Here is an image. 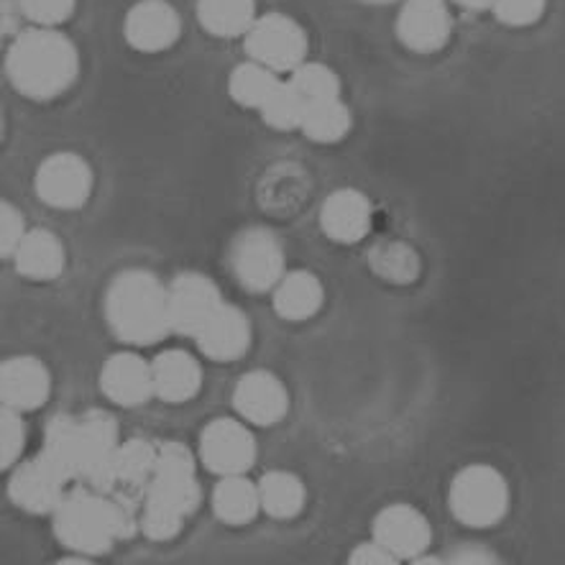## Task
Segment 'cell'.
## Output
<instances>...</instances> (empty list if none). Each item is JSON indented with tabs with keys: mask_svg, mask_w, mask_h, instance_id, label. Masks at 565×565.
Masks as SVG:
<instances>
[{
	"mask_svg": "<svg viewBox=\"0 0 565 565\" xmlns=\"http://www.w3.org/2000/svg\"><path fill=\"white\" fill-rule=\"evenodd\" d=\"M67 479L56 471V466L39 454L31 461L15 468L8 481V497L15 507L29 514H54L67 494Z\"/></svg>",
	"mask_w": 565,
	"mask_h": 565,
	"instance_id": "12",
	"label": "cell"
},
{
	"mask_svg": "<svg viewBox=\"0 0 565 565\" xmlns=\"http://www.w3.org/2000/svg\"><path fill=\"white\" fill-rule=\"evenodd\" d=\"M136 514L103 491L77 487L64 494L52 514L54 535L77 555H105L118 540L134 535Z\"/></svg>",
	"mask_w": 565,
	"mask_h": 565,
	"instance_id": "5",
	"label": "cell"
},
{
	"mask_svg": "<svg viewBox=\"0 0 565 565\" xmlns=\"http://www.w3.org/2000/svg\"><path fill=\"white\" fill-rule=\"evenodd\" d=\"M13 262L21 277L34 281H52L64 271L67 254H64L62 241L52 231L34 228L26 233V238L15 248Z\"/></svg>",
	"mask_w": 565,
	"mask_h": 565,
	"instance_id": "23",
	"label": "cell"
},
{
	"mask_svg": "<svg viewBox=\"0 0 565 565\" xmlns=\"http://www.w3.org/2000/svg\"><path fill=\"white\" fill-rule=\"evenodd\" d=\"M21 415L23 412L19 409L3 407V425H0V454H3L0 466H3V471L15 466L23 454V446H26V425H23Z\"/></svg>",
	"mask_w": 565,
	"mask_h": 565,
	"instance_id": "33",
	"label": "cell"
},
{
	"mask_svg": "<svg viewBox=\"0 0 565 565\" xmlns=\"http://www.w3.org/2000/svg\"><path fill=\"white\" fill-rule=\"evenodd\" d=\"M353 116L341 98L320 100L308 105L305 110L300 131L308 136L310 141L318 143H338L351 134Z\"/></svg>",
	"mask_w": 565,
	"mask_h": 565,
	"instance_id": "29",
	"label": "cell"
},
{
	"mask_svg": "<svg viewBox=\"0 0 565 565\" xmlns=\"http://www.w3.org/2000/svg\"><path fill=\"white\" fill-rule=\"evenodd\" d=\"M349 561L361 563V565H394V563H399L397 555L386 551V547L379 543V540H371V543H361L359 547H353Z\"/></svg>",
	"mask_w": 565,
	"mask_h": 565,
	"instance_id": "37",
	"label": "cell"
},
{
	"mask_svg": "<svg viewBox=\"0 0 565 565\" xmlns=\"http://www.w3.org/2000/svg\"><path fill=\"white\" fill-rule=\"evenodd\" d=\"M26 223H23V215L19 207L11 203H3L0 210V246H3V256H13L15 248L21 246V241L26 238Z\"/></svg>",
	"mask_w": 565,
	"mask_h": 565,
	"instance_id": "36",
	"label": "cell"
},
{
	"mask_svg": "<svg viewBox=\"0 0 565 565\" xmlns=\"http://www.w3.org/2000/svg\"><path fill=\"white\" fill-rule=\"evenodd\" d=\"M203 489L195 476V456L182 443H161L157 468L143 499L139 524L143 535L157 543L174 540L184 520L198 512Z\"/></svg>",
	"mask_w": 565,
	"mask_h": 565,
	"instance_id": "3",
	"label": "cell"
},
{
	"mask_svg": "<svg viewBox=\"0 0 565 565\" xmlns=\"http://www.w3.org/2000/svg\"><path fill=\"white\" fill-rule=\"evenodd\" d=\"M450 512L466 527H494L510 510V487L497 468L476 463L456 473L448 491Z\"/></svg>",
	"mask_w": 565,
	"mask_h": 565,
	"instance_id": "6",
	"label": "cell"
},
{
	"mask_svg": "<svg viewBox=\"0 0 565 565\" xmlns=\"http://www.w3.org/2000/svg\"><path fill=\"white\" fill-rule=\"evenodd\" d=\"M157 456L159 448L143 438L120 443L116 466H113L110 483L105 489V494L120 504H126L128 510L139 512L143 507V499H147L151 476H154Z\"/></svg>",
	"mask_w": 565,
	"mask_h": 565,
	"instance_id": "13",
	"label": "cell"
},
{
	"mask_svg": "<svg viewBox=\"0 0 565 565\" xmlns=\"http://www.w3.org/2000/svg\"><path fill=\"white\" fill-rule=\"evenodd\" d=\"M151 374H154V394L169 405L195 399L203 386V366L192 353L182 349L161 351L151 361Z\"/></svg>",
	"mask_w": 565,
	"mask_h": 565,
	"instance_id": "22",
	"label": "cell"
},
{
	"mask_svg": "<svg viewBox=\"0 0 565 565\" xmlns=\"http://www.w3.org/2000/svg\"><path fill=\"white\" fill-rule=\"evenodd\" d=\"M450 563H494V553L481 545H461L450 553Z\"/></svg>",
	"mask_w": 565,
	"mask_h": 565,
	"instance_id": "38",
	"label": "cell"
},
{
	"mask_svg": "<svg viewBox=\"0 0 565 565\" xmlns=\"http://www.w3.org/2000/svg\"><path fill=\"white\" fill-rule=\"evenodd\" d=\"M105 320L126 345H154L172 333L169 287L149 269H126L105 292Z\"/></svg>",
	"mask_w": 565,
	"mask_h": 565,
	"instance_id": "4",
	"label": "cell"
},
{
	"mask_svg": "<svg viewBox=\"0 0 565 565\" xmlns=\"http://www.w3.org/2000/svg\"><path fill=\"white\" fill-rule=\"evenodd\" d=\"M124 34L136 52L157 54L177 44L182 34V19L167 0H139L126 13Z\"/></svg>",
	"mask_w": 565,
	"mask_h": 565,
	"instance_id": "15",
	"label": "cell"
},
{
	"mask_svg": "<svg viewBox=\"0 0 565 565\" xmlns=\"http://www.w3.org/2000/svg\"><path fill=\"white\" fill-rule=\"evenodd\" d=\"M231 266L238 285L246 287L248 292H269L287 274L285 246H281L277 233L264 228V225H254V228L241 231L233 241Z\"/></svg>",
	"mask_w": 565,
	"mask_h": 565,
	"instance_id": "7",
	"label": "cell"
},
{
	"mask_svg": "<svg viewBox=\"0 0 565 565\" xmlns=\"http://www.w3.org/2000/svg\"><path fill=\"white\" fill-rule=\"evenodd\" d=\"M271 292H274V310H277L279 318L292 320V322L310 320L312 315L320 312L322 302H326L322 281L315 277L312 271H305V269L287 271Z\"/></svg>",
	"mask_w": 565,
	"mask_h": 565,
	"instance_id": "24",
	"label": "cell"
},
{
	"mask_svg": "<svg viewBox=\"0 0 565 565\" xmlns=\"http://www.w3.org/2000/svg\"><path fill=\"white\" fill-rule=\"evenodd\" d=\"M374 540L397 555L399 561H415L430 547L433 530L425 514L412 504H390L376 514Z\"/></svg>",
	"mask_w": 565,
	"mask_h": 565,
	"instance_id": "17",
	"label": "cell"
},
{
	"mask_svg": "<svg viewBox=\"0 0 565 565\" xmlns=\"http://www.w3.org/2000/svg\"><path fill=\"white\" fill-rule=\"evenodd\" d=\"M100 390L110 402L120 407H139L154 394V374L151 363L134 351H124L103 363Z\"/></svg>",
	"mask_w": 565,
	"mask_h": 565,
	"instance_id": "18",
	"label": "cell"
},
{
	"mask_svg": "<svg viewBox=\"0 0 565 565\" xmlns=\"http://www.w3.org/2000/svg\"><path fill=\"white\" fill-rule=\"evenodd\" d=\"M547 0H494V15L504 26H532L543 19Z\"/></svg>",
	"mask_w": 565,
	"mask_h": 565,
	"instance_id": "34",
	"label": "cell"
},
{
	"mask_svg": "<svg viewBox=\"0 0 565 565\" xmlns=\"http://www.w3.org/2000/svg\"><path fill=\"white\" fill-rule=\"evenodd\" d=\"M454 19L446 0H405L397 19V36L409 52L433 54L448 44Z\"/></svg>",
	"mask_w": 565,
	"mask_h": 565,
	"instance_id": "14",
	"label": "cell"
},
{
	"mask_svg": "<svg viewBox=\"0 0 565 565\" xmlns=\"http://www.w3.org/2000/svg\"><path fill=\"white\" fill-rule=\"evenodd\" d=\"M36 195L54 210H79L93 195V169L79 154L60 151L36 169Z\"/></svg>",
	"mask_w": 565,
	"mask_h": 565,
	"instance_id": "9",
	"label": "cell"
},
{
	"mask_svg": "<svg viewBox=\"0 0 565 565\" xmlns=\"http://www.w3.org/2000/svg\"><path fill=\"white\" fill-rule=\"evenodd\" d=\"M198 349L213 361H236L252 345V322L236 305L223 302L195 338Z\"/></svg>",
	"mask_w": 565,
	"mask_h": 565,
	"instance_id": "21",
	"label": "cell"
},
{
	"mask_svg": "<svg viewBox=\"0 0 565 565\" xmlns=\"http://www.w3.org/2000/svg\"><path fill=\"white\" fill-rule=\"evenodd\" d=\"M371 269L390 285H412L419 277V254L405 241H386L369 256Z\"/></svg>",
	"mask_w": 565,
	"mask_h": 565,
	"instance_id": "30",
	"label": "cell"
},
{
	"mask_svg": "<svg viewBox=\"0 0 565 565\" xmlns=\"http://www.w3.org/2000/svg\"><path fill=\"white\" fill-rule=\"evenodd\" d=\"M371 221V200L353 188L335 190L320 207V228L335 244H359L369 236Z\"/></svg>",
	"mask_w": 565,
	"mask_h": 565,
	"instance_id": "19",
	"label": "cell"
},
{
	"mask_svg": "<svg viewBox=\"0 0 565 565\" xmlns=\"http://www.w3.org/2000/svg\"><path fill=\"white\" fill-rule=\"evenodd\" d=\"M361 3H366V6H390V3H394V0H361Z\"/></svg>",
	"mask_w": 565,
	"mask_h": 565,
	"instance_id": "40",
	"label": "cell"
},
{
	"mask_svg": "<svg viewBox=\"0 0 565 565\" xmlns=\"http://www.w3.org/2000/svg\"><path fill=\"white\" fill-rule=\"evenodd\" d=\"M258 497H262V510L274 520H292L308 502L305 483L292 471L264 473L258 481Z\"/></svg>",
	"mask_w": 565,
	"mask_h": 565,
	"instance_id": "27",
	"label": "cell"
},
{
	"mask_svg": "<svg viewBox=\"0 0 565 565\" xmlns=\"http://www.w3.org/2000/svg\"><path fill=\"white\" fill-rule=\"evenodd\" d=\"M198 19L213 36H246L256 21V0H198Z\"/></svg>",
	"mask_w": 565,
	"mask_h": 565,
	"instance_id": "26",
	"label": "cell"
},
{
	"mask_svg": "<svg viewBox=\"0 0 565 565\" xmlns=\"http://www.w3.org/2000/svg\"><path fill=\"white\" fill-rule=\"evenodd\" d=\"M6 75L23 98L54 100L67 93L79 75L77 46L54 26L26 29L8 50Z\"/></svg>",
	"mask_w": 565,
	"mask_h": 565,
	"instance_id": "2",
	"label": "cell"
},
{
	"mask_svg": "<svg viewBox=\"0 0 565 565\" xmlns=\"http://www.w3.org/2000/svg\"><path fill=\"white\" fill-rule=\"evenodd\" d=\"M456 3L466 11H489V8H494V0H456Z\"/></svg>",
	"mask_w": 565,
	"mask_h": 565,
	"instance_id": "39",
	"label": "cell"
},
{
	"mask_svg": "<svg viewBox=\"0 0 565 565\" xmlns=\"http://www.w3.org/2000/svg\"><path fill=\"white\" fill-rule=\"evenodd\" d=\"M233 407L246 423L258 427L277 425L289 409L287 386L271 371H252V374L238 379L236 390H233Z\"/></svg>",
	"mask_w": 565,
	"mask_h": 565,
	"instance_id": "16",
	"label": "cell"
},
{
	"mask_svg": "<svg viewBox=\"0 0 565 565\" xmlns=\"http://www.w3.org/2000/svg\"><path fill=\"white\" fill-rule=\"evenodd\" d=\"M279 85H281L279 72L264 67V64H258L254 60L238 64L228 77L231 98L236 100L241 108H252V110H262L264 103L277 93Z\"/></svg>",
	"mask_w": 565,
	"mask_h": 565,
	"instance_id": "28",
	"label": "cell"
},
{
	"mask_svg": "<svg viewBox=\"0 0 565 565\" xmlns=\"http://www.w3.org/2000/svg\"><path fill=\"white\" fill-rule=\"evenodd\" d=\"M287 83L300 93V98L308 105L341 98V77L328 64L305 62L289 75Z\"/></svg>",
	"mask_w": 565,
	"mask_h": 565,
	"instance_id": "31",
	"label": "cell"
},
{
	"mask_svg": "<svg viewBox=\"0 0 565 565\" xmlns=\"http://www.w3.org/2000/svg\"><path fill=\"white\" fill-rule=\"evenodd\" d=\"M223 295L217 285L200 271H184L169 285V318L172 333L198 338L207 320L221 310Z\"/></svg>",
	"mask_w": 565,
	"mask_h": 565,
	"instance_id": "11",
	"label": "cell"
},
{
	"mask_svg": "<svg viewBox=\"0 0 565 565\" xmlns=\"http://www.w3.org/2000/svg\"><path fill=\"white\" fill-rule=\"evenodd\" d=\"M52 374L34 356L8 359L0 369V399L3 407L34 412L50 399Z\"/></svg>",
	"mask_w": 565,
	"mask_h": 565,
	"instance_id": "20",
	"label": "cell"
},
{
	"mask_svg": "<svg viewBox=\"0 0 565 565\" xmlns=\"http://www.w3.org/2000/svg\"><path fill=\"white\" fill-rule=\"evenodd\" d=\"M213 512L221 522L248 524L262 512V497H258V483L246 479V473L221 476L213 491Z\"/></svg>",
	"mask_w": 565,
	"mask_h": 565,
	"instance_id": "25",
	"label": "cell"
},
{
	"mask_svg": "<svg viewBox=\"0 0 565 565\" xmlns=\"http://www.w3.org/2000/svg\"><path fill=\"white\" fill-rule=\"evenodd\" d=\"M200 461L217 476L246 473L256 463V438L244 423L217 417L200 435Z\"/></svg>",
	"mask_w": 565,
	"mask_h": 565,
	"instance_id": "10",
	"label": "cell"
},
{
	"mask_svg": "<svg viewBox=\"0 0 565 565\" xmlns=\"http://www.w3.org/2000/svg\"><path fill=\"white\" fill-rule=\"evenodd\" d=\"M246 54L254 62L274 72H292L305 64L308 56V34L295 19L285 13L258 15L254 26L244 36Z\"/></svg>",
	"mask_w": 565,
	"mask_h": 565,
	"instance_id": "8",
	"label": "cell"
},
{
	"mask_svg": "<svg viewBox=\"0 0 565 565\" xmlns=\"http://www.w3.org/2000/svg\"><path fill=\"white\" fill-rule=\"evenodd\" d=\"M21 11L36 26H60L75 13V0H19Z\"/></svg>",
	"mask_w": 565,
	"mask_h": 565,
	"instance_id": "35",
	"label": "cell"
},
{
	"mask_svg": "<svg viewBox=\"0 0 565 565\" xmlns=\"http://www.w3.org/2000/svg\"><path fill=\"white\" fill-rule=\"evenodd\" d=\"M305 110H308V103L300 98V93L289 83H281L258 113H262L264 124L274 131H295V128L302 126Z\"/></svg>",
	"mask_w": 565,
	"mask_h": 565,
	"instance_id": "32",
	"label": "cell"
},
{
	"mask_svg": "<svg viewBox=\"0 0 565 565\" xmlns=\"http://www.w3.org/2000/svg\"><path fill=\"white\" fill-rule=\"evenodd\" d=\"M120 440L118 423L108 412L90 409L85 415H56L46 425L44 450L67 481H79L95 491L108 489Z\"/></svg>",
	"mask_w": 565,
	"mask_h": 565,
	"instance_id": "1",
	"label": "cell"
}]
</instances>
